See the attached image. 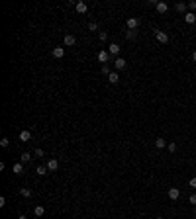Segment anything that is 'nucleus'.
Instances as JSON below:
<instances>
[{"label":"nucleus","instance_id":"obj_3","mask_svg":"<svg viewBox=\"0 0 196 219\" xmlns=\"http://www.w3.org/2000/svg\"><path fill=\"white\" fill-rule=\"evenodd\" d=\"M126 65H128V63H126L124 57H118V59L114 61V68H116V71H122V68H126Z\"/></svg>","mask_w":196,"mask_h":219},{"label":"nucleus","instance_id":"obj_5","mask_svg":"<svg viewBox=\"0 0 196 219\" xmlns=\"http://www.w3.org/2000/svg\"><path fill=\"white\" fill-rule=\"evenodd\" d=\"M120 49H122V47H120L118 43H110V45H108V53H110V55H114V57L120 55Z\"/></svg>","mask_w":196,"mask_h":219},{"label":"nucleus","instance_id":"obj_22","mask_svg":"<svg viewBox=\"0 0 196 219\" xmlns=\"http://www.w3.org/2000/svg\"><path fill=\"white\" fill-rule=\"evenodd\" d=\"M126 37H128V39H135V37H137V31H135V29H130L128 33H126Z\"/></svg>","mask_w":196,"mask_h":219},{"label":"nucleus","instance_id":"obj_17","mask_svg":"<svg viewBox=\"0 0 196 219\" xmlns=\"http://www.w3.org/2000/svg\"><path fill=\"white\" fill-rule=\"evenodd\" d=\"M174 8H177V12H181V14L184 12V14H186V8H188V4H184V2H178Z\"/></svg>","mask_w":196,"mask_h":219},{"label":"nucleus","instance_id":"obj_19","mask_svg":"<svg viewBox=\"0 0 196 219\" xmlns=\"http://www.w3.org/2000/svg\"><path fill=\"white\" fill-rule=\"evenodd\" d=\"M34 213H35V215H38V217H41V215H43V213H45V207H43V205H35Z\"/></svg>","mask_w":196,"mask_h":219},{"label":"nucleus","instance_id":"obj_20","mask_svg":"<svg viewBox=\"0 0 196 219\" xmlns=\"http://www.w3.org/2000/svg\"><path fill=\"white\" fill-rule=\"evenodd\" d=\"M35 172H38L39 176H45L47 172H49V168H47V166H43V164H41V166H38V170H35Z\"/></svg>","mask_w":196,"mask_h":219},{"label":"nucleus","instance_id":"obj_23","mask_svg":"<svg viewBox=\"0 0 196 219\" xmlns=\"http://www.w3.org/2000/svg\"><path fill=\"white\" fill-rule=\"evenodd\" d=\"M167 149H169V153H174V151H177V143H167Z\"/></svg>","mask_w":196,"mask_h":219},{"label":"nucleus","instance_id":"obj_30","mask_svg":"<svg viewBox=\"0 0 196 219\" xmlns=\"http://www.w3.org/2000/svg\"><path fill=\"white\" fill-rule=\"evenodd\" d=\"M188 8L190 10H196V2H194V0H192V2H188Z\"/></svg>","mask_w":196,"mask_h":219},{"label":"nucleus","instance_id":"obj_1","mask_svg":"<svg viewBox=\"0 0 196 219\" xmlns=\"http://www.w3.org/2000/svg\"><path fill=\"white\" fill-rule=\"evenodd\" d=\"M153 31H155V37H157L159 43H169V33H165L161 29H153Z\"/></svg>","mask_w":196,"mask_h":219},{"label":"nucleus","instance_id":"obj_29","mask_svg":"<svg viewBox=\"0 0 196 219\" xmlns=\"http://www.w3.org/2000/svg\"><path fill=\"white\" fill-rule=\"evenodd\" d=\"M4 205H6V197L2 196V197H0V207H4Z\"/></svg>","mask_w":196,"mask_h":219},{"label":"nucleus","instance_id":"obj_11","mask_svg":"<svg viewBox=\"0 0 196 219\" xmlns=\"http://www.w3.org/2000/svg\"><path fill=\"white\" fill-rule=\"evenodd\" d=\"M155 8H157V12H159V14H165L167 10H169V4H167V2H157V6H155Z\"/></svg>","mask_w":196,"mask_h":219},{"label":"nucleus","instance_id":"obj_28","mask_svg":"<svg viewBox=\"0 0 196 219\" xmlns=\"http://www.w3.org/2000/svg\"><path fill=\"white\" fill-rule=\"evenodd\" d=\"M188 201H190L192 205H196V194H192V196H190V197H188Z\"/></svg>","mask_w":196,"mask_h":219},{"label":"nucleus","instance_id":"obj_8","mask_svg":"<svg viewBox=\"0 0 196 219\" xmlns=\"http://www.w3.org/2000/svg\"><path fill=\"white\" fill-rule=\"evenodd\" d=\"M184 22L192 25V24L196 22V14H194V12H186V14H184Z\"/></svg>","mask_w":196,"mask_h":219},{"label":"nucleus","instance_id":"obj_31","mask_svg":"<svg viewBox=\"0 0 196 219\" xmlns=\"http://www.w3.org/2000/svg\"><path fill=\"white\" fill-rule=\"evenodd\" d=\"M35 154H38V157H43V149H35Z\"/></svg>","mask_w":196,"mask_h":219},{"label":"nucleus","instance_id":"obj_33","mask_svg":"<svg viewBox=\"0 0 196 219\" xmlns=\"http://www.w3.org/2000/svg\"><path fill=\"white\" fill-rule=\"evenodd\" d=\"M192 61H194V63H196V51H194V53H192Z\"/></svg>","mask_w":196,"mask_h":219},{"label":"nucleus","instance_id":"obj_13","mask_svg":"<svg viewBox=\"0 0 196 219\" xmlns=\"http://www.w3.org/2000/svg\"><path fill=\"white\" fill-rule=\"evenodd\" d=\"M155 147H157V149H165V147H167V141H165L163 137H157V139H155Z\"/></svg>","mask_w":196,"mask_h":219},{"label":"nucleus","instance_id":"obj_32","mask_svg":"<svg viewBox=\"0 0 196 219\" xmlns=\"http://www.w3.org/2000/svg\"><path fill=\"white\" fill-rule=\"evenodd\" d=\"M190 188H196V176H194L192 180H190Z\"/></svg>","mask_w":196,"mask_h":219},{"label":"nucleus","instance_id":"obj_10","mask_svg":"<svg viewBox=\"0 0 196 219\" xmlns=\"http://www.w3.org/2000/svg\"><path fill=\"white\" fill-rule=\"evenodd\" d=\"M53 57H55V59H63V57H65V49H63V47H55V49H53Z\"/></svg>","mask_w":196,"mask_h":219},{"label":"nucleus","instance_id":"obj_4","mask_svg":"<svg viewBox=\"0 0 196 219\" xmlns=\"http://www.w3.org/2000/svg\"><path fill=\"white\" fill-rule=\"evenodd\" d=\"M178 197H181V190L178 188H169V200H178Z\"/></svg>","mask_w":196,"mask_h":219},{"label":"nucleus","instance_id":"obj_16","mask_svg":"<svg viewBox=\"0 0 196 219\" xmlns=\"http://www.w3.org/2000/svg\"><path fill=\"white\" fill-rule=\"evenodd\" d=\"M12 170H14V174H24V164H22V162L14 164V166H12Z\"/></svg>","mask_w":196,"mask_h":219},{"label":"nucleus","instance_id":"obj_15","mask_svg":"<svg viewBox=\"0 0 196 219\" xmlns=\"http://www.w3.org/2000/svg\"><path fill=\"white\" fill-rule=\"evenodd\" d=\"M75 43H77V37L75 35H71V33L65 35V45H75Z\"/></svg>","mask_w":196,"mask_h":219},{"label":"nucleus","instance_id":"obj_21","mask_svg":"<svg viewBox=\"0 0 196 219\" xmlns=\"http://www.w3.org/2000/svg\"><path fill=\"white\" fill-rule=\"evenodd\" d=\"M20 194H22L24 197H31V190L30 188H20Z\"/></svg>","mask_w":196,"mask_h":219},{"label":"nucleus","instance_id":"obj_6","mask_svg":"<svg viewBox=\"0 0 196 219\" xmlns=\"http://www.w3.org/2000/svg\"><path fill=\"white\" fill-rule=\"evenodd\" d=\"M98 61H100V63H104V65H108V61H110V53H108V51H100V53H98Z\"/></svg>","mask_w":196,"mask_h":219},{"label":"nucleus","instance_id":"obj_24","mask_svg":"<svg viewBox=\"0 0 196 219\" xmlns=\"http://www.w3.org/2000/svg\"><path fill=\"white\" fill-rule=\"evenodd\" d=\"M110 72H112V71H110V67H108V65H102V74H104L106 78H108V74H110Z\"/></svg>","mask_w":196,"mask_h":219},{"label":"nucleus","instance_id":"obj_34","mask_svg":"<svg viewBox=\"0 0 196 219\" xmlns=\"http://www.w3.org/2000/svg\"><path fill=\"white\" fill-rule=\"evenodd\" d=\"M18 219H28V217H26V215H20V217H18Z\"/></svg>","mask_w":196,"mask_h":219},{"label":"nucleus","instance_id":"obj_25","mask_svg":"<svg viewBox=\"0 0 196 219\" xmlns=\"http://www.w3.org/2000/svg\"><path fill=\"white\" fill-rule=\"evenodd\" d=\"M0 145H2V147H8V145H10V139H8V137H2V139H0Z\"/></svg>","mask_w":196,"mask_h":219},{"label":"nucleus","instance_id":"obj_27","mask_svg":"<svg viewBox=\"0 0 196 219\" xmlns=\"http://www.w3.org/2000/svg\"><path fill=\"white\" fill-rule=\"evenodd\" d=\"M98 37H100V41H106V39H108V33H106V31H100Z\"/></svg>","mask_w":196,"mask_h":219},{"label":"nucleus","instance_id":"obj_26","mask_svg":"<svg viewBox=\"0 0 196 219\" xmlns=\"http://www.w3.org/2000/svg\"><path fill=\"white\" fill-rule=\"evenodd\" d=\"M88 29H90V31H96V29H98V24H96V22H90V24H88Z\"/></svg>","mask_w":196,"mask_h":219},{"label":"nucleus","instance_id":"obj_9","mask_svg":"<svg viewBox=\"0 0 196 219\" xmlns=\"http://www.w3.org/2000/svg\"><path fill=\"white\" fill-rule=\"evenodd\" d=\"M30 139H31V133H30L28 129H24V131H20V141H22V143H28V141H30Z\"/></svg>","mask_w":196,"mask_h":219},{"label":"nucleus","instance_id":"obj_12","mask_svg":"<svg viewBox=\"0 0 196 219\" xmlns=\"http://www.w3.org/2000/svg\"><path fill=\"white\" fill-rule=\"evenodd\" d=\"M75 10H77L78 14H84V12H86V10H88V6H86V4H84L82 0H81V2H77V6H75Z\"/></svg>","mask_w":196,"mask_h":219},{"label":"nucleus","instance_id":"obj_7","mask_svg":"<svg viewBox=\"0 0 196 219\" xmlns=\"http://www.w3.org/2000/svg\"><path fill=\"white\" fill-rule=\"evenodd\" d=\"M108 82H112V84H118L120 82V74H118V71H112L108 74Z\"/></svg>","mask_w":196,"mask_h":219},{"label":"nucleus","instance_id":"obj_35","mask_svg":"<svg viewBox=\"0 0 196 219\" xmlns=\"http://www.w3.org/2000/svg\"><path fill=\"white\" fill-rule=\"evenodd\" d=\"M155 219H165V217H155Z\"/></svg>","mask_w":196,"mask_h":219},{"label":"nucleus","instance_id":"obj_2","mask_svg":"<svg viewBox=\"0 0 196 219\" xmlns=\"http://www.w3.org/2000/svg\"><path fill=\"white\" fill-rule=\"evenodd\" d=\"M126 25H128V29H137L139 28V18H128Z\"/></svg>","mask_w":196,"mask_h":219},{"label":"nucleus","instance_id":"obj_14","mask_svg":"<svg viewBox=\"0 0 196 219\" xmlns=\"http://www.w3.org/2000/svg\"><path fill=\"white\" fill-rule=\"evenodd\" d=\"M47 168H49V170H57V168H59V161H57V158H51V161L47 162Z\"/></svg>","mask_w":196,"mask_h":219},{"label":"nucleus","instance_id":"obj_18","mask_svg":"<svg viewBox=\"0 0 196 219\" xmlns=\"http://www.w3.org/2000/svg\"><path fill=\"white\" fill-rule=\"evenodd\" d=\"M30 161H31V154H30V153H22V157H20V162L26 164V162H30Z\"/></svg>","mask_w":196,"mask_h":219}]
</instances>
